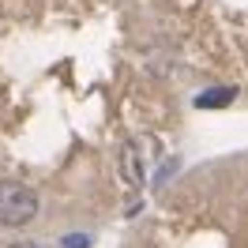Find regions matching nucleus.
<instances>
[{
    "mask_svg": "<svg viewBox=\"0 0 248 248\" xmlns=\"http://www.w3.org/2000/svg\"><path fill=\"white\" fill-rule=\"evenodd\" d=\"M91 241L87 237H64V248H87Z\"/></svg>",
    "mask_w": 248,
    "mask_h": 248,
    "instance_id": "obj_4",
    "label": "nucleus"
},
{
    "mask_svg": "<svg viewBox=\"0 0 248 248\" xmlns=\"http://www.w3.org/2000/svg\"><path fill=\"white\" fill-rule=\"evenodd\" d=\"M12 248H42V245H34V241H19V245H12Z\"/></svg>",
    "mask_w": 248,
    "mask_h": 248,
    "instance_id": "obj_5",
    "label": "nucleus"
},
{
    "mask_svg": "<svg viewBox=\"0 0 248 248\" xmlns=\"http://www.w3.org/2000/svg\"><path fill=\"white\" fill-rule=\"evenodd\" d=\"M233 98H237V91H233V87H215V91L196 94V106H200V109H222V106H230Z\"/></svg>",
    "mask_w": 248,
    "mask_h": 248,
    "instance_id": "obj_3",
    "label": "nucleus"
},
{
    "mask_svg": "<svg viewBox=\"0 0 248 248\" xmlns=\"http://www.w3.org/2000/svg\"><path fill=\"white\" fill-rule=\"evenodd\" d=\"M38 215V192L23 181H0V226H27Z\"/></svg>",
    "mask_w": 248,
    "mask_h": 248,
    "instance_id": "obj_1",
    "label": "nucleus"
},
{
    "mask_svg": "<svg viewBox=\"0 0 248 248\" xmlns=\"http://www.w3.org/2000/svg\"><path fill=\"white\" fill-rule=\"evenodd\" d=\"M121 170H124V181H128V185L140 188L143 170H140V151H136V143H128V147H124V155H121Z\"/></svg>",
    "mask_w": 248,
    "mask_h": 248,
    "instance_id": "obj_2",
    "label": "nucleus"
}]
</instances>
